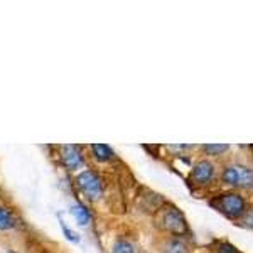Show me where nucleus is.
<instances>
[{"label": "nucleus", "instance_id": "6e6552de", "mask_svg": "<svg viewBox=\"0 0 253 253\" xmlns=\"http://www.w3.org/2000/svg\"><path fill=\"white\" fill-rule=\"evenodd\" d=\"M91 149H93V154H95V157L98 161H110V159L113 157L112 149L105 144H95V145H91Z\"/></svg>", "mask_w": 253, "mask_h": 253}, {"label": "nucleus", "instance_id": "ddd939ff", "mask_svg": "<svg viewBox=\"0 0 253 253\" xmlns=\"http://www.w3.org/2000/svg\"><path fill=\"white\" fill-rule=\"evenodd\" d=\"M61 228H63V233H64V236L69 240V242H73V243H78L80 242V236L75 233L73 230H69V228L66 226V223L64 221H61Z\"/></svg>", "mask_w": 253, "mask_h": 253}, {"label": "nucleus", "instance_id": "9d476101", "mask_svg": "<svg viewBox=\"0 0 253 253\" xmlns=\"http://www.w3.org/2000/svg\"><path fill=\"white\" fill-rule=\"evenodd\" d=\"M164 253H187V248L181 240H170V242L167 243Z\"/></svg>", "mask_w": 253, "mask_h": 253}, {"label": "nucleus", "instance_id": "20e7f679", "mask_svg": "<svg viewBox=\"0 0 253 253\" xmlns=\"http://www.w3.org/2000/svg\"><path fill=\"white\" fill-rule=\"evenodd\" d=\"M164 223H166V228L170 230L172 233L175 235H182L186 231V221L182 218V214L175 210H170L169 213L164 216Z\"/></svg>", "mask_w": 253, "mask_h": 253}, {"label": "nucleus", "instance_id": "423d86ee", "mask_svg": "<svg viewBox=\"0 0 253 253\" xmlns=\"http://www.w3.org/2000/svg\"><path fill=\"white\" fill-rule=\"evenodd\" d=\"M63 161L69 169H78L83 166V157H81L80 150L75 145L63 147Z\"/></svg>", "mask_w": 253, "mask_h": 253}, {"label": "nucleus", "instance_id": "39448f33", "mask_svg": "<svg viewBox=\"0 0 253 253\" xmlns=\"http://www.w3.org/2000/svg\"><path fill=\"white\" fill-rule=\"evenodd\" d=\"M213 174H214V167L208 161L199 162L193 169V179L196 182H199V184H206V182L213 177Z\"/></svg>", "mask_w": 253, "mask_h": 253}, {"label": "nucleus", "instance_id": "1a4fd4ad", "mask_svg": "<svg viewBox=\"0 0 253 253\" xmlns=\"http://www.w3.org/2000/svg\"><path fill=\"white\" fill-rule=\"evenodd\" d=\"M14 216L5 208H0V230H10V228H14Z\"/></svg>", "mask_w": 253, "mask_h": 253}, {"label": "nucleus", "instance_id": "f03ea898", "mask_svg": "<svg viewBox=\"0 0 253 253\" xmlns=\"http://www.w3.org/2000/svg\"><path fill=\"white\" fill-rule=\"evenodd\" d=\"M221 213H224L230 218H238L245 213V199L236 193H228L219 196L213 203Z\"/></svg>", "mask_w": 253, "mask_h": 253}, {"label": "nucleus", "instance_id": "7ed1b4c3", "mask_svg": "<svg viewBox=\"0 0 253 253\" xmlns=\"http://www.w3.org/2000/svg\"><path fill=\"white\" fill-rule=\"evenodd\" d=\"M78 186L89 199H96L101 193L100 179H98L96 174L91 172V170H84V172H81L78 175Z\"/></svg>", "mask_w": 253, "mask_h": 253}, {"label": "nucleus", "instance_id": "0eeeda50", "mask_svg": "<svg viewBox=\"0 0 253 253\" xmlns=\"http://www.w3.org/2000/svg\"><path fill=\"white\" fill-rule=\"evenodd\" d=\"M71 214L75 216V219L78 221V224H88L89 223V211L84 208L83 205H75V206H71Z\"/></svg>", "mask_w": 253, "mask_h": 253}, {"label": "nucleus", "instance_id": "f8f14e48", "mask_svg": "<svg viewBox=\"0 0 253 253\" xmlns=\"http://www.w3.org/2000/svg\"><path fill=\"white\" fill-rule=\"evenodd\" d=\"M113 253H133V247L126 242H117L113 247Z\"/></svg>", "mask_w": 253, "mask_h": 253}, {"label": "nucleus", "instance_id": "f257e3e1", "mask_svg": "<svg viewBox=\"0 0 253 253\" xmlns=\"http://www.w3.org/2000/svg\"><path fill=\"white\" fill-rule=\"evenodd\" d=\"M223 182L230 186L252 189L253 187V169L245 166H231L223 170Z\"/></svg>", "mask_w": 253, "mask_h": 253}, {"label": "nucleus", "instance_id": "4468645a", "mask_svg": "<svg viewBox=\"0 0 253 253\" xmlns=\"http://www.w3.org/2000/svg\"><path fill=\"white\" fill-rule=\"evenodd\" d=\"M218 252L219 253H238L235 250V247H231L230 243H219L218 245Z\"/></svg>", "mask_w": 253, "mask_h": 253}, {"label": "nucleus", "instance_id": "9b49d317", "mask_svg": "<svg viewBox=\"0 0 253 253\" xmlns=\"http://www.w3.org/2000/svg\"><path fill=\"white\" fill-rule=\"evenodd\" d=\"M203 149H205V152L208 154V156H219V154H223L224 150H228V145L211 144V145H205Z\"/></svg>", "mask_w": 253, "mask_h": 253}]
</instances>
